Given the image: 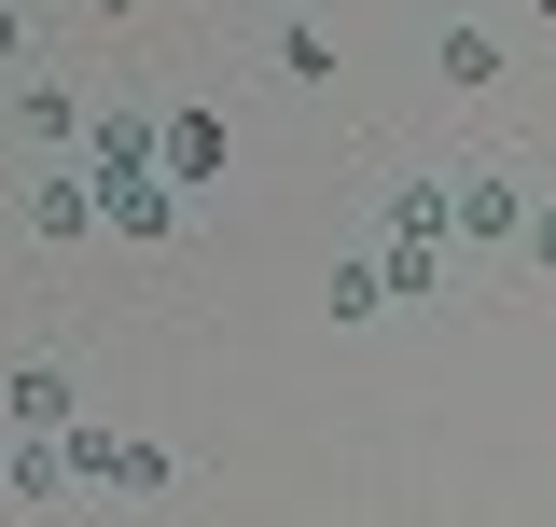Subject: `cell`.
Returning a JSON list of instances; mask_svg holds the SVG:
<instances>
[{
  "instance_id": "14",
  "label": "cell",
  "mask_w": 556,
  "mask_h": 527,
  "mask_svg": "<svg viewBox=\"0 0 556 527\" xmlns=\"http://www.w3.org/2000/svg\"><path fill=\"white\" fill-rule=\"evenodd\" d=\"M84 14H139V0H84Z\"/></svg>"
},
{
  "instance_id": "11",
  "label": "cell",
  "mask_w": 556,
  "mask_h": 527,
  "mask_svg": "<svg viewBox=\"0 0 556 527\" xmlns=\"http://www.w3.org/2000/svg\"><path fill=\"white\" fill-rule=\"evenodd\" d=\"M112 486L126 500H167V445H112Z\"/></svg>"
},
{
  "instance_id": "8",
  "label": "cell",
  "mask_w": 556,
  "mask_h": 527,
  "mask_svg": "<svg viewBox=\"0 0 556 527\" xmlns=\"http://www.w3.org/2000/svg\"><path fill=\"white\" fill-rule=\"evenodd\" d=\"M56 416H70V375H56V361H28V375H14V430H56Z\"/></svg>"
},
{
  "instance_id": "15",
  "label": "cell",
  "mask_w": 556,
  "mask_h": 527,
  "mask_svg": "<svg viewBox=\"0 0 556 527\" xmlns=\"http://www.w3.org/2000/svg\"><path fill=\"white\" fill-rule=\"evenodd\" d=\"M543 14H556V0H543Z\"/></svg>"
},
{
  "instance_id": "7",
  "label": "cell",
  "mask_w": 556,
  "mask_h": 527,
  "mask_svg": "<svg viewBox=\"0 0 556 527\" xmlns=\"http://www.w3.org/2000/svg\"><path fill=\"white\" fill-rule=\"evenodd\" d=\"M14 500H70V472H56V430H14Z\"/></svg>"
},
{
  "instance_id": "1",
  "label": "cell",
  "mask_w": 556,
  "mask_h": 527,
  "mask_svg": "<svg viewBox=\"0 0 556 527\" xmlns=\"http://www.w3.org/2000/svg\"><path fill=\"white\" fill-rule=\"evenodd\" d=\"M84 181H98V222H112V236H139V250L181 236V181H167V167H84Z\"/></svg>"
},
{
  "instance_id": "2",
  "label": "cell",
  "mask_w": 556,
  "mask_h": 527,
  "mask_svg": "<svg viewBox=\"0 0 556 527\" xmlns=\"http://www.w3.org/2000/svg\"><path fill=\"white\" fill-rule=\"evenodd\" d=\"M515 222H529V195H515L501 167H459V181H445V236H473V250H515Z\"/></svg>"
},
{
  "instance_id": "4",
  "label": "cell",
  "mask_w": 556,
  "mask_h": 527,
  "mask_svg": "<svg viewBox=\"0 0 556 527\" xmlns=\"http://www.w3.org/2000/svg\"><path fill=\"white\" fill-rule=\"evenodd\" d=\"M28 222H42V236H98V181H84V167H56V181H42V195H28Z\"/></svg>"
},
{
  "instance_id": "10",
  "label": "cell",
  "mask_w": 556,
  "mask_h": 527,
  "mask_svg": "<svg viewBox=\"0 0 556 527\" xmlns=\"http://www.w3.org/2000/svg\"><path fill=\"white\" fill-rule=\"evenodd\" d=\"M14 112H28V139H56V153H70V139H84V98H70V83H28Z\"/></svg>"
},
{
  "instance_id": "13",
  "label": "cell",
  "mask_w": 556,
  "mask_h": 527,
  "mask_svg": "<svg viewBox=\"0 0 556 527\" xmlns=\"http://www.w3.org/2000/svg\"><path fill=\"white\" fill-rule=\"evenodd\" d=\"M14 56H28V42H14V14H0V69H14Z\"/></svg>"
},
{
  "instance_id": "3",
  "label": "cell",
  "mask_w": 556,
  "mask_h": 527,
  "mask_svg": "<svg viewBox=\"0 0 556 527\" xmlns=\"http://www.w3.org/2000/svg\"><path fill=\"white\" fill-rule=\"evenodd\" d=\"M153 167H167L181 195H195V181H223V112H167V126H153Z\"/></svg>"
},
{
  "instance_id": "9",
  "label": "cell",
  "mask_w": 556,
  "mask_h": 527,
  "mask_svg": "<svg viewBox=\"0 0 556 527\" xmlns=\"http://www.w3.org/2000/svg\"><path fill=\"white\" fill-rule=\"evenodd\" d=\"M445 250L459 236H390V292H445Z\"/></svg>"
},
{
  "instance_id": "6",
  "label": "cell",
  "mask_w": 556,
  "mask_h": 527,
  "mask_svg": "<svg viewBox=\"0 0 556 527\" xmlns=\"http://www.w3.org/2000/svg\"><path fill=\"white\" fill-rule=\"evenodd\" d=\"M390 236H445V181H431V167L390 181Z\"/></svg>"
},
{
  "instance_id": "5",
  "label": "cell",
  "mask_w": 556,
  "mask_h": 527,
  "mask_svg": "<svg viewBox=\"0 0 556 527\" xmlns=\"http://www.w3.org/2000/svg\"><path fill=\"white\" fill-rule=\"evenodd\" d=\"M84 167H153V112H84Z\"/></svg>"
},
{
  "instance_id": "12",
  "label": "cell",
  "mask_w": 556,
  "mask_h": 527,
  "mask_svg": "<svg viewBox=\"0 0 556 527\" xmlns=\"http://www.w3.org/2000/svg\"><path fill=\"white\" fill-rule=\"evenodd\" d=\"M515 236H529V250H543V264H556V208H529V222H515Z\"/></svg>"
}]
</instances>
